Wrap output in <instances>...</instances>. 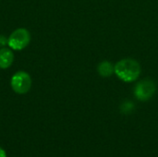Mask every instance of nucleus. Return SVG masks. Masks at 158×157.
<instances>
[{"mask_svg":"<svg viewBox=\"0 0 158 157\" xmlns=\"http://www.w3.org/2000/svg\"><path fill=\"white\" fill-rule=\"evenodd\" d=\"M115 74L124 82H132L139 78L141 66L132 58H124L115 65Z\"/></svg>","mask_w":158,"mask_h":157,"instance_id":"1","label":"nucleus"},{"mask_svg":"<svg viewBox=\"0 0 158 157\" xmlns=\"http://www.w3.org/2000/svg\"><path fill=\"white\" fill-rule=\"evenodd\" d=\"M31 41V34L30 32L24 29L19 28L15 30L7 40V44L10 48L14 50H21L25 48Z\"/></svg>","mask_w":158,"mask_h":157,"instance_id":"2","label":"nucleus"},{"mask_svg":"<svg viewBox=\"0 0 158 157\" xmlns=\"http://www.w3.org/2000/svg\"><path fill=\"white\" fill-rule=\"evenodd\" d=\"M156 90V85L153 80L145 79L138 82L134 88V95L140 101H148L153 97Z\"/></svg>","mask_w":158,"mask_h":157,"instance_id":"3","label":"nucleus"},{"mask_svg":"<svg viewBox=\"0 0 158 157\" xmlns=\"http://www.w3.org/2000/svg\"><path fill=\"white\" fill-rule=\"evenodd\" d=\"M31 86V79L30 75L25 71H19L13 75L11 78V87L12 90L19 93L24 94L28 93Z\"/></svg>","mask_w":158,"mask_h":157,"instance_id":"4","label":"nucleus"},{"mask_svg":"<svg viewBox=\"0 0 158 157\" xmlns=\"http://www.w3.org/2000/svg\"><path fill=\"white\" fill-rule=\"evenodd\" d=\"M14 60V55L11 50L8 48L0 49V68H9Z\"/></svg>","mask_w":158,"mask_h":157,"instance_id":"5","label":"nucleus"},{"mask_svg":"<svg viewBox=\"0 0 158 157\" xmlns=\"http://www.w3.org/2000/svg\"><path fill=\"white\" fill-rule=\"evenodd\" d=\"M97 71H98L99 75L102 76V77H105V78L106 77H110L115 72V67L110 62L105 60V61H102L98 65Z\"/></svg>","mask_w":158,"mask_h":157,"instance_id":"6","label":"nucleus"},{"mask_svg":"<svg viewBox=\"0 0 158 157\" xmlns=\"http://www.w3.org/2000/svg\"><path fill=\"white\" fill-rule=\"evenodd\" d=\"M6 38L4 37V36H0V46H3V45H5L6 43Z\"/></svg>","mask_w":158,"mask_h":157,"instance_id":"7","label":"nucleus"},{"mask_svg":"<svg viewBox=\"0 0 158 157\" xmlns=\"http://www.w3.org/2000/svg\"><path fill=\"white\" fill-rule=\"evenodd\" d=\"M0 157H6V154L3 148L0 147Z\"/></svg>","mask_w":158,"mask_h":157,"instance_id":"8","label":"nucleus"}]
</instances>
